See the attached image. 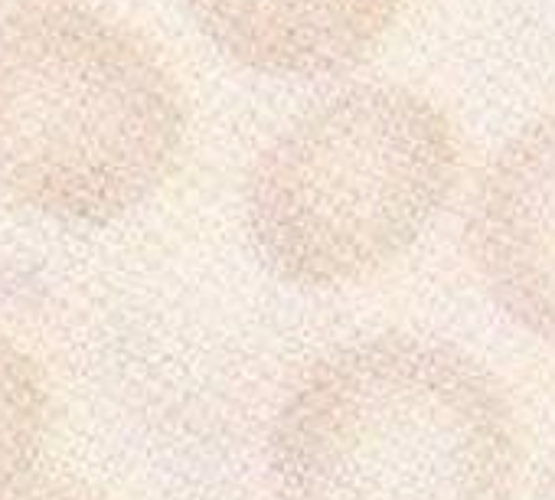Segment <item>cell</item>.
I'll return each instance as SVG.
<instances>
[{
    "mask_svg": "<svg viewBox=\"0 0 555 500\" xmlns=\"http://www.w3.org/2000/svg\"><path fill=\"white\" fill-rule=\"evenodd\" d=\"M4 4H11V0H4Z\"/></svg>",
    "mask_w": 555,
    "mask_h": 500,
    "instance_id": "5",
    "label": "cell"
},
{
    "mask_svg": "<svg viewBox=\"0 0 555 500\" xmlns=\"http://www.w3.org/2000/svg\"><path fill=\"white\" fill-rule=\"evenodd\" d=\"M193 24L235 66L264 76H334L363 63L405 0H183Z\"/></svg>",
    "mask_w": 555,
    "mask_h": 500,
    "instance_id": "3",
    "label": "cell"
},
{
    "mask_svg": "<svg viewBox=\"0 0 555 500\" xmlns=\"http://www.w3.org/2000/svg\"><path fill=\"white\" fill-rule=\"evenodd\" d=\"M470 235L513 298L555 318V112L493 154L474 190Z\"/></svg>",
    "mask_w": 555,
    "mask_h": 500,
    "instance_id": "4",
    "label": "cell"
},
{
    "mask_svg": "<svg viewBox=\"0 0 555 500\" xmlns=\"http://www.w3.org/2000/svg\"><path fill=\"white\" fill-rule=\"evenodd\" d=\"M186 128L177 73L125 17L92 0L0 11V206L118 219L170 183Z\"/></svg>",
    "mask_w": 555,
    "mask_h": 500,
    "instance_id": "1",
    "label": "cell"
},
{
    "mask_svg": "<svg viewBox=\"0 0 555 500\" xmlns=\"http://www.w3.org/2000/svg\"><path fill=\"white\" fill-rule=\"evenodd\" d=\"M461 138L428 95L353 86L298 115L258 154L245 206L295 275L363 272L409 245L461 180Z\"/></svg>",
    "mask_w": 555,
    "mask_h": 500,
    "instance_id": "2",
    "label": "cell"
}]
</instances>
